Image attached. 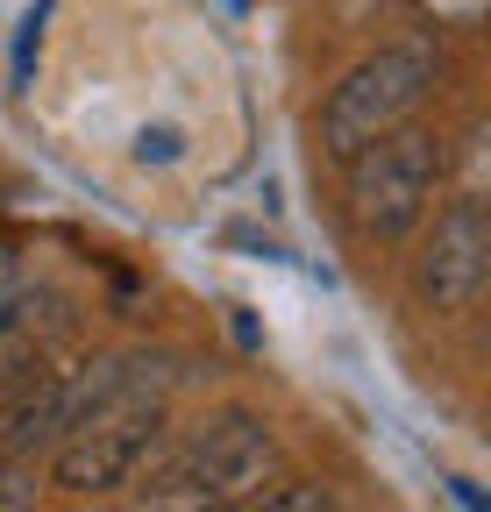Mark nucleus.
<instances>
[{
    "instance_id": "4",
    "label": "nucleus",
    "mask_w": 491,
    "mask_h": 512,
    "mask_svg": "<svg viewBox=\"0 0 491 512\" xmlns=\"http://www.w3.org/2000/svg\"><path fill=\"white\" fill-rule=\"evenodd\" d=\"M342 171H349L356 235L363 242H406L449 185V143H442V128L399 121L378 143H363L356 157H342Z\"/></svg>"
},
{
    "instance_id": "5",
    "label": "nucleus",
    "mask_w": 491,
    "mask_h": 512,
    "mask_svg": "<svg viewBox=\"0 0 491 512\" xmlns=\"http://www.w3.org/2000/svg\"><path fill=\"white\" fill-rule=\"evenodd\" d=\"M413 292L442 320H463V313L484 306V292H491V221H484L477 192H456L435 214V235L413 256Z\"/></svg>"
},
{
    "instance_id": "3",
    "label": "nucleus",
    "mask_w": 491,
    "mask_h": 512,
    "mask_svg": "<svg viewBox=\"0 0 491 512\" xmlns=\"http://www.w3.org/2000/svg\"><path fill=\"white\" fill-rule=\"evenodd\" d=\"M442 43L435 36H399V43H385V50H371V57H356L349 72L328 86V100H321V157H356L363 143H378L385 128H399V121H413L420 114V100L435 93V79H442Z\"/></svg>"
},
{
    "instance_id": "1",
    "label": "nucleus",
    "mask_w": 491,
    "mask_h": 512,
    "mask_svg": "<svg viewBox=\"0 0 491 512\" xmlns=\"http://www.w3.org/2000/svg\"><path fill=\"white\" fill-rule=\"evenodd\" d=\"M186 370H171V356H121L114 384L57 434L50 448V484L65 498H114L121 484H136L150 463V448L164 441L171 420V384Z\"/></svg>"
},
{
    "instance_id": "7",
    "label": "nucleus",
    "mask_w": 491,
    "mask_h": 512,
    "mask_svg": "<svg viewBox=\"0 0 491 512\" xmlns=\"http://www.w3.org/2000/svg\"><path fill=\"white\" fill-rule=\"evenodd\" d=\"M250 505H264V512H335L342 498H335L328 484H278V477H271Z\"/></svg>"
},
{
    "instance_id": "8",
    "label": "nucleus",
    "mask_w": 491,
    "mask_h": 512,
    "mask_svg": "<svg viewBox=\"0 0 491 512\" xmlns=\"http://www.w3.org/2000/svg\"><path fill=\"white\" fill-rule=\"evenodd\" d=\"M484 8L491 0H420V15L435 29H484Z\"/></svg>"
},
{
    "instance_id": "9",
    "label": "nucleus",
    "mask_w": 491,
    "mask_h": 512,
    "mask_svg": "<svg viewBox=\"0 0 491 512\" xmlns=\"http://www.w3.org/2000/svg\"><path fill=\"white\" fill-rule=\"evenodd\" d=\"M36 43H43V15L22 22V43H15V86H29V72H36Z\"/></svg>"
},
{
    "instance_id": "10",
    "label": "nucleus",
    "mask_w": 491,
    "mask_h": 512,
    "mask_svg": "<svg viewBox=\"0 0 491 512\" xmlns=\"http://www.w3.org/2000/svg\"><path fill=\"white\" fill-rule=\"evenodd\" d=\"M143 157H178V136H171V128H143Z\"/></svg>"
},
{
    "instance_id": "6",
    "label": "nucleus",
    "mask_w": 491,
    "mask_h": 512,
    "mask_svg": "<svg viewBox=\"0 0 491 512\" xmlns=\"http://www.w3.org/2000/svg\"><path fill=\"white\" fill-rule=\"evenodd\" d=\"M43 370H50V363H43V335H36V328H0V406L22 399Z\"/></svg>"
},
{
    "instance_id": "2",
    "label": "nucleus",
    "mask_w": 491,
    "mask_h": 512,
    "mask_svg": "<svg viewBox=\"0 0 491 512\" xmlns=\"http://www.w3.org/2000/svg\"><path fill=\"white\" fill-rule=\"evenodd\" d=\"M278 434L250 406H214L171 456L150 470L143 505H250L278 477Z\"/></svg>"
}]
</instances>
